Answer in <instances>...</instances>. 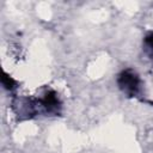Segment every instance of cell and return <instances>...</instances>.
Here are the masks:
<instances>
[{"mask_svg": "<svg viewBox=\"0 0 153 153\" xmlns=\"http://www.w3.org/2000/svg\"><path fill=\"white\" fill-rule=\"evenodd\" d=\"M118 84H120L121 88L129 94H134L139 88V79L130 71H126L121 74Z\"/></svg>", "mask_w": 153, "mask_h": 153, "instance_id": "obj_1", "label": "cell"}, {"mask_svg": "<svg viewBox=\"0 0 153 153\" xmlns=\"http://www.w3.org/2000/svg\"><path fill=\"white\" fill-rule=\"evenodd\" d=\"M146 43H147V45H148L151 49H153V33H151L149 36L146 37Z\"/></svg>", "mask_w": 153, "mask_h": 153, "instance_id": "obj_2", "label": "cell"}]
</instances>
